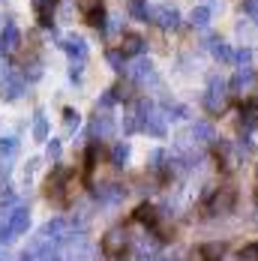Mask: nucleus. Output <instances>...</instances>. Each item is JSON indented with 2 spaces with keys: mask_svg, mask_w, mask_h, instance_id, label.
Wrapping results in <instances>:
<instances>
[{
  "mask_svg": "<svg viewBox=\"0 0 258 261\" xmlns=\"http://www.w3.org/2000/svg\"><path fill=\"white\" fill-rule=\"evenodd\" d=\"M75 177V171L72 168H66V165H57L51 171V177L45 180V195L51 198L54 204H66L69 198H66V192H69V183Z\"/></svg>",
  "mask_w": 258,
  "mask_h": 261,
  "instance_id": "nucleus-2",
  "label": "nucleus"
},
{
  "mask_svg": "<svg viewBox=\"0 0 258 261\" xmlns=\"http://www.w3.org/2000/svg\"><path fill=\"white\" fill-rule=\"evenodd\" d=\"M90 132L96 135V138H105V135H111L114 132V117H108V114H99L96 111V117H93V123H90Z\"/></svg>",
  "mask_w": 258,
  "mask_h": 261,
  "instance_id": "nucleus-20",
  "label": "nucleus"
},
{
  "mask_svg": "<svg viewBox=\"0 0 258 261\" xmlns=\"http://www.w3.org/2000/svg\"><path fill=\"white\" fill-rule=\"evenodd\" d=\"M126 198V192L120 189V186H114V183H102L99 189H96V201L105 204V207H111V204H117V201H123Z\"/></svg>",
  "mask_w": 258,
  "mask_h": 261,
  "instance_id": "nucleus-14",
  "label": "nucleus"
},
{
  "mask_svg": "<svg viewBox=\"0 0 258 261\" xmlns=\"http://www.w3.org/2000/svg\"><path fill=\"white\" fill-rule=\"evenodd\" d=\"M252 150H255V147H252V138H249V135H246V138H240V141L234 144V153H237L240 159H249V156H252Z\"/></svg>",
  "mask_w": 258,
  "mask_h": 261,
  "instance_id": "nucleus-27",
  "label": "nucleus"
},
{
  "mask_svg": "<svg viewBox=\"0 0 258 261\" xmlns=\"http://www.w3.org/2000/svg\"><path fill=\"white\" fill-rule=\"evenodd\" d=\"M189 135L195 138V144H204V141H216V129H213V123H210V120H195V123L189 126Z\"/></svg>",
  "mask_w": 258,
  "mask_h": 261,
  "instance_id": "nucleus-16",
  "label": "nucleus"
},
{
  "mask_svg": "<svg viewBox=\"0 0 258 261\" xmlns=\"http://www.w3.org/2000/svg\"><path fill=\"white\" fill-rule=\"evenodd\" d=\"M15 150H18V141H15V138H0V156L9 159Z\"/></svg>",
  "mask_w": 258,
  "mask_h": 261,
  "instance_id": "nucleus-31",
  "label": "nucleus"
},
{
  "mask_svg": "<svg viewBox=\"0 0 258 261\" xmlns=\"http://www.w3.org/2000/svg\"><path fill=\"white\" fill-rule=\"evenodd\" d=\"M204 42L210 45V54H213L216 60H222V63H231V60H234V51L225 45V42H222V39H216V36H210V33H207Z\"/></svg>",
  "mask_w": 258,
  "mask_h": 261,
  "instance_id": "nucleus-18",
  "label": "nucleus"
},
{
  "mask_svg": "<svg viewBox=\"0 0 258 261\" xmlns=\"http://www.w3.org/2000/svg\"><path fill=\"white\" fill-rule=\"evenodd\" d=\"M33 138H36V141H45V138H48V120H45L42 111L33 114Z\"/></svg>",
  "mask_w": 258,
  "mask_h": 261,
  "instance_id": "nucleus-25",
  "label": "nucleus"
},
{
  "mask_svg": "<svg viewBox=\"0 0 258 261\" xmlns=\"http://www.w3.org/2000/svg\"><path fill=\"white\" fill-rule=\"evenodd\" d=\"M60 150H63V147H60V141H48V156H51V159L60 156Z\"/></svg>",
  "mask_w": 258,
  "mask_h": 261,
  "instance_id": "nucleus-35",
  "label": "nucleus"
},
{
  "mask_svg": "<svg viewBox=\"0 0 258 261\" xmlns=\"http://www.w3.org/2000/svg\"><path fill=\"white\" fill-rule=\"evenodd\" d=\"M54 9H57V0H33V12H36L39 27H45V30L54 27Z\"/></svg>",
  "mask_w": 258,
  "mask_h": 261,
  "instance_id": "nucleus-10",
  "label": "nucleus"
},
{
  "mask_svg": "<svg viewBox=\"0 0 258 261\" xmlns=\"http://www.w3.org/2000/svg\"><path fill=\"white\" fill-rule=\"evenodd\" d=\"M201 252H204L207 261H222V255H225V243L210 240V243H204V246H201Z\"/></svg>",
  "mask_w": 258,
  "mask_h": 261,
  "instance_id": "nucleus-24",
  "label": "nucleus"
},
{
  "mask_svg": "<svg viewBox=\"0 0 258 261\" xmlns=\"http://www.w3.org/2000/svg\"><path fill=\"white\" fill-rule=\"evenodd\" d=\"M96 162H99V141H90V144L84 147V168H81V171H84V180H90Z\"/></svg>",
  "mask_w": 258,
  "mask_h": 261,
  "instance_id": "nucleus-21",
  "label": "nucleus"
},
{
  "mask_svg": "<svg viewBox=\"0 0 258 261\" xmlns=\"http://www.w3.org/2000/svg\"><path fill=\"white\" fill-rule=\"evenodd\" d=\"M117 51L123 54V57H132V60L141 57V51H144V36H141V33H123Z\"/></svg>",
  "mask_w": 258,
  "mask_h": 261,
  "instance_id": "nucleus-11",
  "label": "nucleus"
},
{
  "mask_svg": "<svg viewBox=\"0 0 258 261\" xmlns=\"http://www.w3.org/2000/svg\"><path fill=\"white\" fill-rule=\"evenodd\" d=\"M234 201H237V192H234L231 183H225L219 189L204 192V213L207 216H228L234 210Z\"/></svg>",
  "mask_w": 258,
  "mask_h": 261,
  "instance_id": "nucleus-1",
  "label": "nucleus"
},
{
  "mask_svg": "<svg viewBox=\"0 0 258 261\" xmlns=\"http://www.w3.org/2000/svg\"><path fill=\"white\" fill-rule=\"evenodd\" d=\"M255 84V69L252 66H240V72H234L231 79V93L234 96H246Z\"/></svg>",
  "mask_w": 258,
  "mask_h": 261,
  "instance_id": "nucleus-9",
  "label": "nucleus"
},
{
  "mask_svg": "<svg viewBox=\"0 0 258 261\" xmlns=\"http://www.w3.org/2000/svg\"><path fill=\"white\" fill-rule=\"evenodd\" d=\"M27 225H30V210H27L24 204H18V207L6 216V222L0 225V240L6 243V240H12V237L24 234Z\"/></svg>",
  "mask_w": 258,
  "mask_h": 261,
  "instance_id": "nucleus-5",
  "label": "nucleus"
},
{
  "mask_svg": "<svg viewBox=\"0 0 258 261\" xmlns=\"http://www.w3.org/2000/svg\"><path fill=\"white\" fill-rule=\"evenodd\" d=\"M132 219H135V222H141V225H147V228H156L162 216H159V210H156L153 204H147V201H144V204H138V207L132 210Z\"/></svg>",
  "mask_w": 258,
  "mask_h": 261,
  "instance_id": "nucleus-15",
  "label": "nucleus"
},
{
  "mask_svg": "<svg viewBox=\"0 0 258 261\" xmlns=\"http://www.w3.org/2000/svg\"><path fill=\"white\" fill-rule=\"evenodd\" d=\"M150 18H153L162 30H174V27L180 24V12L171 9V6H156L153 12H150Z\"/></svg>",
  "mask_w": 258,
  "mask_h": 261,
  "instance_id": "nucleus-13",
  "label": "nucleus"
},
{
  "mask_svg": "<svg viewBox=\"0 0 258 261\" xmlns=\"http://www.w3.org/2000/svg\"><path fill=\"white\" fill-rule=\"evenodd\" d=\"M111 165H114V168H123V165H126V159H129V144L126 141H117V144H114V147H111Z\"/></svg>",
  "mask_w": 258,
  "mask_h": 261,
  "instance_id": "nucleus-23",
  "label": "nucleus"
},
{
  "mask_svg": "<svg viewBox=\"0 0 258 261\" xmlns=\"http://www.w3.org/2000/svg\"><path fill=\"white\" fill-rule=\"evenodd\" d=\"M60 48L69 54L72 60H84V54H87V42H84L81 36H66V39H60Z\"/></svg>",
  "mask_w": 258,
  "mask_h": 261,
  "instance_id": "nucleus-17",
  "label": "nucleus"
},
{
  "mask_svg": "<svg viewBox=\"0 0 258 261\" xmlns=\"http://www.w3.org/2000/svg\"><path fill=\"white\" fill-rule=\"evenodd\" d=\"M165 159H168V153H165L162 147L153 150V153H150V162H147V165H150V171H162V162H165Z\"/></svg>",
  "mask_w": 258,
  "mask_h": 261,
  "instance_id": "nucleus-30",
  "label": "nucleus"
},
{
  "mask_svg": "<svg viewBox=\"0 0 258 261\" xmlns=\"http://www.w3.org/2000/svg\"><path fill=\"white\" fill-rule=\"evenodd\" d=\"M105 60H108V63H111L117 72H123V60H126V57L117 51V48H108V51H105Z\"/></svg>",
  "mask_w": 258,
  "mask_h": 261,
  "instance_id": "nucleus-29",
  "label": "nucleus"
},
{
  "mask_svg": "<svg viewBox=\"0 0 258 261\" xmlns=\"http://www.w3.org/2000/svg\"><path fill=\"white\" fill-rule=\"evenodd\" d=\"M237 126H240V132H252L258 126V102H255V99H249L246 105H240Z\"/></svg>",
  "mask_w": 258,
  "mask_h": 261,
  "instance_id": "nucleus-12",
  "label": "nucleus"
},
{
  "mask_svg": "<svg viewBox=\"0 0 258 261\" xmlns=\"http://www.w3.org/2000/svg\"><path fill=\"white\" fill-rule=\"evenodd\" d=\"M255 24H258V15H255Z\"/></svg>",
  "mask_w": 258,
  "mask_h": 261,
  "instance_id": "nucleus-36",
  "label": "nucleus"
},
{
  "mask_svg": "<svg viewBox=\"0 0 258 261\" xmlns=\"http://www.w3.org/2000/svg\"><path fill=\"white\" fill-rule=\"evenodd\" d=\"M237 258H240V261H258V240L246 243V246L237 252Z\"/></svg>",
  "mask_w": 258,
  "mask_h": 261,
  "instance_id": "nucleus-28",
  "label": "nucleus"
},
{
  "mask_svg": "<svg viewBox=\"0 0 258 261\" xmlns=\"http://www.w3.org/2000/svg\"><path fill=\"white\" fill-rule=\"evenodd\" d=\"M126 75L135 84H153L156 81V72H153V63L147 60V57H135L132 63H129V69H126Z\"/></svg>",
  "mask_w": 258,
  "mask_h": 261,
  "instance_id": "nucleus-8",
  "label": "nucleus"
},
{
  "mask_svg": "<svg viewBox=\"0 0 258 261\" xmlns=\"http://www.w3.org/2000/svg\"><path fill=\"white\" fill-rule=\"evenodd\" d=\"M24 87H27L24 75L15 72V69H9V72H3V79H0V96H3V99H18V96H24Z\"/></svg>",
  "mask_w": 258,
  "mask_h": 261,
  "instance_id": "nucleus-6",
  "label": "nucleus"
},
{
  "mask_svg": "<svg viewBox=\"0 0 258 261\" xmlns=\"http://www.w3.org/2000/svg\"><path fill=\"white\" fill-rule=\"evenodd\" d=\"M210 15H213V9H210V6H195V9L189 12V24L195 27V30H207Z\"/></svg>",
  "mask_w": 258,
  "mask_h": 261,
  "instance_id": "nucleus-22",
  "label": "nucleus"
},
{
  "mask_svg": "<svg viewBox=\"0 0 258 261\" xmlns=\"http://www.w3.org/2000/svg\"><path fill=\"white\" fill-rule=\"evenodd\" d=\"M129 12H132L138 21H147V18H150V9L144 6V0H129Z\"/></svg>",
  "mask_w": 258,
  "mask_h": 261,
  "instance_id": "nucleus-26",
  "label": "nucleus"
},
{
  "mask_svg": "<svg viewBox=\"0 0 258 261\" xmlns=\"http://www.w3.org/2000/svg\"><path fill=\"white\" fill-rule=\"evenodd\" d=\"M78 9H81V15H84V21L90 27H96V30H105V6L102 0H78Z\"/></svg>",
  "mask_w": 258,
  "mask_h": 261,
  "instance_id": "nucleus-7",
  "label": "nucleus"
},
{
  "mask_svg": "<svg viewBox=\"0 0 258 261\" xmlns=\"http://www.w3.org/2000/svg\"><path fill=\"white\" fill-rule=\"evenodd\" d=\"M21 42V33L15 24H3V33H0V51H15Z\"/></svg>",
  "mask_w": 258,
  "mask_h": 261,
  "instance_id": "nucleus-19",
  "label": "nucleus"
},
{
  "mask_svg": "<svg viewBox=\"0 0 258 261\" xmlns=\"http://www.w3.org/2000/svg\"><path fill=\"white\" fill-rule=\"evenodd\" d=\"M69 79H72V81H81V79H84V66H81V60H78V63H72V69H69Z\"/></svg>",
  "mask_w": 258,
  "mask_h": 261,
  "instance_id": "nucleus-34",
  "label": "nucleus"
},
{
  "mask_svg": "<svg viewBox=\"0 0 258 261\" xmlns=\"http://www.w3.org/2000/svg\"><path fill=\"white\" fill-rule=\"evenodd\" d=\"M99 246H102L105 258H120L129 246V231L123 225H114V228H108L102 234V243H99Z\"/></svg>",
  "mask_w": 258,
  "mask_h": 261,
  "instance_id": "nucleus-4",
  "label": "nucleus"
},
{
  "mask_svg": "<svg viewBox=\"0 0 258 261\" xmlns=\"http://www.w3.org/2000/svg\"><path fill=\"white\" fill-rule=\"evenodd\" d=\"M234 63H237V66H249V63H252V51H249V48H237V51H234Z\"/></svg>",
  "mask_w": 258,
  "mask_h": 261,
  "instance_id": "nucleus-32",
  "label": "nucleus"
},
{
  "mask_svg": "<svg viewBox=\"0 0 258 261\" xmlns=\"http://www.w3.org/2000/svg\"><path fill=\"white\" fill-rule=\"evenodd\" d=\"M63 120H66V129H69V132H75V129H78V120H81V117H78V111L66 108V111H63Z\"/></svg>",
  "mask_w": 258,
  "mask_h": 261,
  "instance_id": "nucleus-33",
  "label": "nucleus"
},
{
  "mask_svg": "<svg viewBox=\"0 0 258 261\" xmlns=\"http://www.w3.org/2000/svg\"><path fill=\"white\" fill-rule=\"evenodd\" d=\"M201 105L207 108V114H213V117H216V114H222V111L228 108V84L219 79V75H213V79H210Z\"/></svg>",
  "mask_w": 258,
  "mask_h": 261,
  "instance_id": "nucleus-3",
  "label": "nucleus"
}]
</instances>
